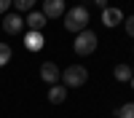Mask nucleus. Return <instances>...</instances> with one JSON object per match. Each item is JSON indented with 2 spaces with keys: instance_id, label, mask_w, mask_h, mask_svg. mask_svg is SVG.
<instances>
[{
  "instance_id": "1",
  "label": "nucleus",
  "mask_w": 134,
  "mask_h": 118,
  "mask_svg": "<svg viewBox=\"0 0 134 118\" xmlns=\"http://www.w3.org/2000/svg\"><path fill=\"white\" fill-rule=\"evenodd\" d=\"M88 19H91V14H88V8L86 5H75V8H67L64 11V30H70V32H81L88 27Z\"/></svg>"
},
{
  "instance_id": "2",
  "label": "nucleus",
  "mask_w": 134,
  "mask_h": 118,
  "mask_svg": "<svg viewBox=\"0 0 134 118\" xmlns=\"http://www.w3.org/2000/svg\"><path fill=\"white\" fill-rule=\"evenodd\" d=\"M88 81V70L83 64H70L67 70H62V86L64 89H81Z\"/></svg>"
},
{
  "instance_id": "3",
  "label": "nucleus",
  "mask_w": 134,
  "mask_h": 118,
  "mask_svg": "<svg viewBox=\"0 0 134 118\" xmlns=\"http://www.w3.org/2000/svg\"><path fill=\"white\" fill-rule=\"evenodd\" d=\"M97 32H91V30H81L75 35V40H72V48H75V54H81V57H88V54H94L97 51Z\"/></svg>"
},
{
  "instance_id": "4",
  "label": "nucleus",
  "mask_w": 134,
  "mask_h": 118,
  "mask_svg": "<svg viewBox=\"0 0 134 118\" xmlns=\"http://www.w3.org/2000/svg\"><path fill=\"white\" fill-rule=\"evenodd\" d=\"M21 43H24L27 51H40L43 46H46V38H43V32H38V30H27L24 38H21Z\"/></svg>"
},
{
  "instance_id": "5",
  "label": "nucleus",
  "mask_w": 134,
  "mask_h": 118,
  "mask_svg": "<svg viewBox=\"0 0 134 118\" xmlns=\"http://www.w3.org/2000/svg\"><path fill=\"white\" fill-rule=\"evenodd\" d=\"M64 0H43V16L46 19H59L64 16Z\"/></svg>"
},
{
  "instance_id": "6",
  "label": "nucleus",
  "mask_w": 134,
  "mask_h": 118,
  "mask_svg": "<svg viewBox=\"0 0 134 118\" xmlns=\"http://www.w3.org/2000/svg\"><path fill=\"white\" fill-rule=\"evenodd\" d=\"M3 30L8 32V35H19V32L24 30V19H21L19 14H5L3 16Z\"/></svg>"
},
{
  "instance_id": "7",
  "label": "nucleus",
  "mask_w": 134,
  "mask_h": 118,
  "mask_svg": "<svg viewBox=\"0 0 134 118\" xmlns=\"http://www.w3.org/2000/svg\"><path fill=\"white\" fill-rule=\"evenodd\" d=\"M121 21H124V11H121V8H102V24L107 30L118 27Z\"/></svg>"
},
{
  "instance_id": "8",
  "label": "nucleus",
  "mask_w": 134,
  "mask_h": 118,
  "mask_svg": "<svg viewBox=\"0 0 134 118\" xmlns=\"http://www.w3.org/2000/svg\"><path fill=\"white\" fill-rule=\"evenodd\" d=\"M59 75H62V72H59V67H57L54 62H43V64H40V78L46 81V83H51V86L59 83Z\"/></svg>"
},
{
  "instance_id": "9",
  "label": "nucleus",
  "mask_w": 134,
  "mask_h": 118,
  "mask_svg": "<svg viewBox=\"0 0 134 118\" xmlns=\"http://www.w3.org/2000/svg\"><path fill=\"white\" fill-rule=\"evenodd\" d=\"M46 21H48V19L43 16V11H30V14H27V21H24V24H27L30 30H38V32H40L43 27H46Z\"/></svg>"
},
{
  "instance_id": "10",
  "label": "nucleus",
  "mask_w": 134,
  "mask_h": 118,
  "mask_svg": "<svg viewBox=\"0 0 134 118\" xmlns=\"http://www.w3.org/2000/svg\"><path fill=\"white\" fill-rule=\"evenodd\" d=\"M64 99H67V89L59 86V83H54L51 89H48V102H51V105H62Z\"/></svg>"
},
{
  "instance_id": "11",
  "label": "nucleus",
  "mask_w": 134,
  "mask_h": 118,
  "mask_svg": "<svg viewBox=\"0 0 134 118\" xmlns=\"http://www.w3.org/2000/svg\"><path fill=\"white\" fill-rule=\"evenodd\" d=\"M131 67H129V64H115V70H113V78L115 81H121V83H129L131 81Z\"/></svg>"
},
{
  "instance_id": "12",
  "label": "nucleus",
  "mask_w": 134,
  "mask_h": 118,
  "mask_svg": "<svg viewBox=\"0 0 134 118\" xmlns=\"http://www.w3.org/2000/svg\"><path fill=\"white\" fill-rule=\"evenodd\" d=\"M115 118H134V102H126L115 110Z\"/></svg>"
},
{
  "instance_id": "13",
  "label": "nucleus",
  "mask_w": 134,
  "mask_h": 118,
  "mask_svg": "<svg viewBox=\"0 0 134 118\" xmlns=\"http://www.w3.org/2000/svg\"><path fill=\"white\" fill-rule=\"evenodd\" d=\"M11 54H14V51H11L8 43H0V67H5V64L11 62Z\"/></svg>"
},
{
  "instance_id": "14",
  "label": "nucleus",
  "mask_w": 134,
  "mask_h": 118,
  "mask_svg": "<svg viewBox=\"0 0 134 118\" xmlns=\"http://www.w3.org/2000/svg\"><path fill=\"white\" fill-rule=\"evenodd\" d=\"M11 3H16V14H19V11H27V14H30L38 0H11Z\"/></svg>"
},
{
  "instance_id": "15",
  "label": "nucleus",
  "mask_w": 134,
  "mask_h": 118,
  "mask_svg": "<svg viewBox=\"0 0 134 118\" xmlns=\"http://www.w3.org/2000/svg\"><path fill=\"white\" fill-rule=\"evenodd\" d=\"M124 30H126V35H131V38H134V14L124 19Z\"/></svg>"
},
{
  "instance_id": "16",
  "label": "nucleus",
  "mask_w": 134,
  "mask_h": 118,
  "mask_svg": "<svg viewBox=\"0 0 134 118\" xmlns=\"http://www.w3.org/2000/svg\"><path fill=\"white\" fill-rule=\"evenodd\" d=\"M11 5H14V3H11V0H0V14H3V16H5Z\"/></svg>"
},
{
  "instance_id": "17",
  "label": "nucleus",
  "mask_w": 134,
  "mask_h": 118,
  "mask_svg": "<svg viewBox=\"0 0 134 118\" xmlns=\"http://www.w3.org/2000/svg\"><path fill=\"white\" fill-rule=\"evenodd\" d=\"M97 5H102V8H107V0H94Z\"/></svg>"
},
{
  "instance_id": "18",
  "label": "nucleus",
  "mask_w": 134,
  "mask_h": 118,
  "mask_svg": "<svg viewBox=\"0 0 134 118\" xmlns=\"http://www.w3.org/2000/svg\"><path fill=\"white\" fill-rule=\"evenodd\" d=\"M129 83H131V89H134V75H131V81H129Z\"/></svg>"
},
{
  "instance_id": "19",
  "label": "nucleus",
  "mask_w": 134,
  "mask_h": 118,
  "mask_svg": "<svg viewBox=\"0 0 134 118\" xmlns=\"http://www.w3.org/2000/svg\"><path fill=\"white\" fill-rule=\"evenodd\" d=\"M131 54H134V46H131Z\"/></svg>"
},
{
  "instance_id": "20",
  "label": "nucleus",
  "mask_w": 134,
  "mask_h": 118,
  "mask_svg": "<svg viewBox=\"0 0 134 118\" xmlns=\"http://www.w3.org/2000/svg\"><path fill=\"white\" fill-rule=\"evenodd\" d=\"M131 72H134V70H131Z\"/></svg>"
}]
</instances>
